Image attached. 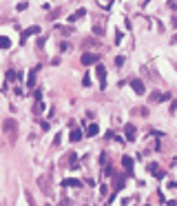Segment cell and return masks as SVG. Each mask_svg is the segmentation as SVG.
Returning <instances> with one entry per match:
<instances>
[{
	"mask_svg": "<svg viewBox=\"0 0 177 206\" xmlns=\"http://www.w3.org/2000/svg\"><path fill=\"white\" fill-rule=\"evenodd\" d=\"M93 62H97V55L95 53H84V55H82V64H93Z\"/></svg>",
	"mask_w": 177,
	"mask_h": 206,
	"instance_id": "cell-1",
	"label": "cell"
},
{
	"mask_svg": "<svg viewBox=\"0 0 177 206\" xmlns=\"http://www.w3.org/2000/svg\"><path fill=\"white\" fill-rule=\"evenodd\" d=\"M97 78H100V82H102V86H106V80H104V78H106V69H104V67H102V64H97Z\"/></svg>",
	"mask_w": 177,
	"mask_h": 206,
	"instance_id": "cell-2",
	"label": "cell"
},
{
	"mask_svg": "<svg viewBox=\"0 0 177 206\" xmlns=\"http://www.w3.org/2000/svg\"><path fill=\"white\" fill-rule=\"evenodd\" d=\"M38 69H40V67H35V69H31V71H29V78H27V86H33V82H35V73H38Z\"/></svg>",
	"mask_w": 177,
	"mask_h": 206,
	"instance_id": "cell-3",
	"label": "cell"
},
{
	"mask_svg": "<svg viewBox=\"0 0 177 206\" xmlns=\"http://www.w3.org/2000/svg\"><path fill=\"white\" fill-rule=\"evenodd\" d=\"M131 86H133V91H135V93H144V91H146V89H144V84H142L140 80H133Z\"/></svg>",
	"mask_w": 177,
	"mask_h": 206,
	"instance_id": "cell-4",
	"label": "cell"
},
{
	"mask_svg": "<svg viewBox=\"0 0 177 206\" xmlns=\"http://www.w3.org/2000/svg\"><path fill=\"white\" fill-rule=\"evenodd\" d=\"M33 33H40V27H29V29L22 33V40H27L29 35H33Z\"/></svg>",
	"mask_w": 177,
	"mask_h": 206,
	"instance_id": "cell-5",
	"label": "cell"
},
{
	"mask_svg": "<svg viewBox=\"0 0 177 206\" xmlns=\"http://www.w3.org/2000/svg\"><path fill=\"white\" fill-rule=\"evenodd\" d=\"M84 13H86V9H78L73 16H69V20H71V22H75V20H80V18H82Z\"/></svg>",
	"mask_w": 177,
	"mask_h": 206,
	"instance_id": "cell-6",
	"label": "cell"
},
{
	"mask_svg": "<svg viewBox=\"0 0 177 206\" xmlns=\"http://www.w3.org/2000/svg\"><path fill=\"white\" fill-rule=\"evenodd\" d=\"M122 166L131 173V171H133V160H131V157H124V160H122Z\"/></svg>",
	"mask_w": 177,
	"mask_h": 206,
	"instance_id": "cell-7",
	"label": "cell"
},
{
	"mask_svg": "<svg viewBox=\"0 0 177 206\" xmlns=\"http://www.w3.org/2000/svg\"><path fill=\"white\" fill-rule=\"evenodd\" d=\"M126 137H128V142L135 140V129H133L131 124H126Z\"/></svg>",
	"mask_w": 177,
	"mask_h": 206,
	"instance_id": "cell-8",
	"label": "cell"
},
{
	"mask_svg": "<svg viewBox=\"0 0 177 206\" xmlns=\"http://www.w3.org/2000/svg\"><path fill=\"white\" fill-rule=\"evenodd\" d=\"M86 135H97V124H89L86 126Z\"/></svg>",
	"mask_w": 177,
	"mask_h": 206,
	"instance_id": "cell-9",
	"label": "cell"
},
{
	"mask_svg": "<svg viewBox=\"0 0 177 206\" xmlns=\"http://www.w3.org/2000/svg\"><path fill=\"white\" fill-rule=\"evenodd\" d=\"M0 47H2V49H9V47H11V40H9V38H0Z\"/></svg>",
	"mask_w": 177,
	"mask_h": 206,
	"instance_id": "cell-10",
	"label": "cell"
},
{
	"mask_svg": "<svg viewBox=\"0 0 177 206\" xmlns=\"http://www.w3.org/2000/svg\"><path fill=\"white\" fill-rule=\"evenodd\" d=\"M82 137V131H73V133H71V142H78Z\"/></svg>",
	"mask_w": 177,
	"mask_h": 206,
	"instance_id": "cell-11",
	"label": "cell"
},
{
	"mask_svg": "<svg viewBox=\"0 0 177 206\" xmlns=\"http://www.w3.org/2000/svg\"><path fill=\"white\" fill-rule=\"evenodd\" d=\"M7 78H9L11 82H13L16 78H20V76H16V71H13V69H9V71H7Z\"/></svg>",
	"mask_w": 177,
	"mask_h": 206,
	"instance_id": "cell-12",
	"label": "cell"
},
{
	"mask_svg": "<svg viewBox=\"0 0 177 206\" xmlns=\"http://www.w3.org/2000/svg\"><path fill=\"white\" fill-rule=\"evenodd\" d=\"M122 62H124V58H122V55H117V58H115V64L122 67Z\"/></svg>",
	"mask_w": 177,
	"mask_h": 206,
	"instance_id": "cell-13",
	"label": "cell"
},
{
	"mask_svg": "<svg viewBox=\"0 0 177 206\" xmlns=\"http://www.w3.org/2000/svg\"><path fill=\"white\" fill-rule=\"evenodd\" d=\"M175 164H177V162H175Z\"/></svg>",
	"mask_w": 177,
	"mask_h": 206,
	"instance_id": "cell-14",
	"label": "cell"
}]
</instances>
